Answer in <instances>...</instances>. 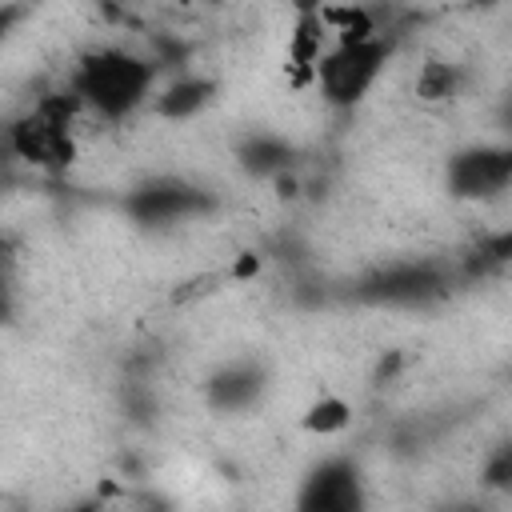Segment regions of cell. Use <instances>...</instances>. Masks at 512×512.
Wrapping results in <instances>:
<instances>
[{
  "label": "cell",
  "mask_w": 512,
  "mask_h": 512,
  "mask_svg": "<svg viewBox=\"0 0 512 512\" xmlns=\"http://www.w3.org/2000/svg\"><path fill=\"white\" fill-rule=\"evenodd\" d=\"M152 80H156V64L128 56L120 48H104L80 60L72 88H76V100L88 104L92 112H100L104 120H120L144 104Z\"/></svg>",
  "instance_id": "obj_1"
},
{
  "label": "cell",
  "mask_w": 512,
  "mask_h": 512,
  "mask_svg": "<svg viewBox=\"0 0 512 512\" xmlns=\"http://www.w3.org/2000/svg\"><path fill=\"white\" fill-rule=\"evenodd\" d=\"M248 272H256V256H244V260L236 264V276H248Z\"/></svg>",
  "instance_id": "obj_19"
},
{
  "label": "cell",
  "mask_w": 512,
  "mask_h": 512,
  "mask_svg": "<svg viewBox=\"0 0 512 512\" xmlns=\"http://www.w3.org/2000/svg\"><path fill=\"white\" fill-rule=\"evenodd\" d=\"M216 96V84L204 80V76H184L176 84H168L160 96H156V112L164 120H192L196 112H204Z\"/></svg>",
  "instance_id": "obj_9"
},
{
  "label": "cell",
  "mask_w": 512,
  "mask_h": 512,
  "mask_svg": "<svg viewBox=\"0 0 512 512\" xmlns=\"http://www.w3.org/2000/svg\"><path fill=\"white\" fill-rule=\"evenodd\" d=\"M456 88H460V72L444 60H428L416 76V96L420 100H448V96H456Z\"/></svg>",
  "instance_id": "obj_12"
},
{
  "label": "cell",
  "mask_w": 512,
  "mask_h": 512,
  "mask_svg": "<svg viewBox=\"0 0 512 512\" xmlns=\"http://www.w3.org/2000/svg\"><path fill=\"white\" fill-rule=\"evenodd\" d=\"M124 208L140 224H176V220H192V216L212 212L216 200L208 192H200L196 184H184V180H152V184H140Z\"/></svg>",
  "instance_id": "obj_5"
},
{
  "label": "cell",
  "mask_w": 512,
  "mask_h": 512,
  "mask_svg": "<svg viewBox=\"0 0 512 512\" xmlns=\"http://www.w3.org/2000/svg\"><path fill=\"white\" fill-rule=\"evenodd\" d=\"M448 288V276L428 264V260H408V264H388L380 272H372L368 280H360L356 296L368 300V304H400V308H412V304H428L436 296H444Z\"/></svg>",
  "instance_id": "obj_4"
},
{
  "label": "cell",
  "mask_w": 512,
  "mask_h": 512,
  "mask_svg": "<svg viewBox=\"0 0 512 512\" xmlns=\"http://www.w3.org/2000/svg\"><path fill=\"white\" fill-rule=\"evenodd\" d=\"M484 480H488L492 488H508V484H512V448H500V452L492 456V464L484 468Z\"/></svg>",
  "instance_id": "obj_14"
},
{
  "label": "cell",
  "mask_w": 512,
  "mask_h": 512,
  "mask_svg": "<svg viewBox=\"0 0 512 512\" xmlns=\"http://www.w3.org/2000/svg\"><path fill=\"white\" fill-rule=\"evenodd\" d=\"M392 56V44L380 36L368 40H340L328 56L316 60V76H320V92L328 104L336 108H352L384 72Z\"/></svg>",
  "instance_id": "obj_3"
},
{
  "label": "cell",
  "mask_w": 512,
  "mask_h": 512,
  "mask_svg": "<svg viewBox=\"0 0 512 512\" xmlns=\"http://www.w3.org/2000/svg\"><path fill=\"white\" fill-rule=\"evenodd\" d=\"M292 148L276 136H252L240 144V164L252 172V176H276L284 168H292Z\"/></svg>",
  "instance_id": "obj_10"
},
{
  "label": "cell",
  "mask_w": 512,
  "mask_h": 512,
  "mask_svg": "<svg viewBox=\"0 0 512 512\" xmlns=\"http://www.w3.org/2000/svg\"><path fill=\"white\" fill-rule=\"evenodd\" d=\"M264 388V372L252 364H228L208 380V404L220 412H240L248 408Z\"/></svg>",
  "instance_id": "obj_8"
},
{
  "label": "cell",
  "mask_w": 512,
  "mask_h": 512,
  "mask_svg": "<svg viewBox=\"0 0 512 512\" xmlns=\"http://www.w3.org/2000/svg\"><path fill=\"white\" fill-rule=\"evenodd\" d=\"M468 4H476V8H492V4H500V0H468Z\"/></svg>",
  "instance_id": "obj_20"
},
{
  "label": "cell",
  "mask_w": 512,
  "mask_h": 512,
  "mask_svg": "<svg viewBox=\"0 0 512 512\" xmlns=\"http://www.w3.org/2000/svg\"><path fill=\"white\" fill-rule=\"evenodd\" d=\"M24 12H28V4L24 0H12V4H0V44L12 36V28L24 20Z\"/></svg>",
  "instance_id": "obj_15"
},
{
  "label": "cell",
  "mask_w": 512,
  "mask_h": 512,
  "mask_svg": "<svg viewBox=\"0 0 512 512\" xmlns=\"http://www.w3.org/2000/svg\"><path fill=\"white\" fill-rule=\"evenodd\" d=\"M320 44H324V16L308 8V0H300V20H296V36H292V64L316 68L320 60Z\"/></svg>",
  "instance_id": "obj_11"
},
{
  "label": "cell",
  "mask_w": 512,
  "mask_h": 512,
  "mask_svg": "<svg viewBox=\"0 0 512 512\" xmlns=\"http://www.w3.org/2000/svg\"><path fill=\"white\" fill-rule=\"evenodd\" d=\"M304 512H356L364 504L360 472L348 460H324L304 480V492L296 500Z\"/></svg>",
  "instance_id": "obj_7"
},
{
  "label": "cell",
  "mask_w": 512,
  "mask_h": 512,
  "mask_svg": "<svg viewBox=\"0 0 512 512\" xmlns=\"http://www.w3.org/2000/svg\"><path fill=\"white\" fill-rule=\"evenodd\" d=\"M512 180L508 148H464L448 160V188L460 200H488L504 192Z\"/></svg>",
  "instance_id": "obj_6"
},
{
  "label": "cell",
  "mask_w": 512,
  "mask_h": 512,
  "mask_svg": "<svg viewBox=\"0 0 512 512\" xmlns=\"http://www.w3.org/2000/svg\"><path fill=\"white\" fill-rule=\"evenodd\" d=\"M72 108H76V96L64 100V96H48L40 100L28 116H20L8 132V148L16 160H28L32 168H48V172H60L72 164L76 156V144H72Z\"/></svg>",
  "instance_id": "obj_2"
},
{
  "label": "cell",
  "mask_w": 512,
  "mask_h": 512,
  "mask_svg": "<svg viewBox=\"0 0 512 512\" xmlns=\"http://www.w3.org/2000/svg\"><path fill=\"white\" fill-rule=\"evenodd\" d=\"M12 264H16V244L0 236V272H12Z\"/></svg>",
  "instance_id": "obj_17"
},
{
  "label": "cell",
  "mask_w": 512,
  "mask_h": 512,
  "mask_svg": "<svg viewBox=\"0 0 512 512\" xmlns=\"http://www.w3.org/2000/svg\"><path fill=\"white\" fill-rule=\"evenodd\" d=\"M400 364H404V360H400V352H392L388 360H380V368H376V376H380V380H388V376H392V372H396Z\"/></svg>",
  "instance_id": "obj_18"
},
{
  "label": "cell",
  "mask_w": 512,
  "mask_h": 512,
  "mask_svg": "<svg viewBox=\"0 0 512 512\" xmlns=\"http://www.w3.org/2000/svg\"><path fill=\"white\" fill-rule=\"evenodd\" d=\"M16 312V300H12V272H0V324H8Z\"/></svg>",
  "instance_id": "obj_16"
},
{
  "label": "cell",
  "mask_w": 512,
  "mask_h": 512,
  "mask_svg": "<svg viewBox=\"0 0 512 512\" xmlns=\"http://www.w3.org/2000/svg\"><path fill=\"white\" fill-rule=\"evenodd\" d=\"M348 420H352V408H348L340 396H320V400L308 408V416H304V428H308V432H320V436H328V432H340Z\"/></svg>",
  "instance_id": "obj_13"
}]
</instances>
